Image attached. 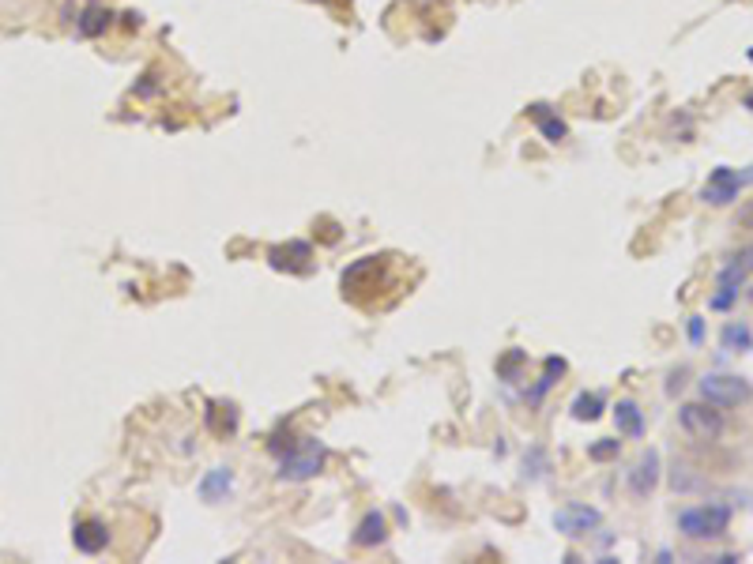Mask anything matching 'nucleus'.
<instances>
[{
	"mask_svg": "<svg viewBox=\"0 0 753 564\" xmlns=\"http://www.w3.org/2000/svg\"><path fill=\"white\" fill-rule=\"evenodd\" d=\"M208 429L219 433V437H230V433L238 429V410H234V406H219V403H211V406H208Z\"/></svg>",
	"mask_w": 753,
	"mask_h": 564,
	"instance_id": "a211bd4d",
	"label": "nucleus"
},
{
	"mask_svg": "<svg viewBox=\"0 0 753 564\" xmlns=\"http://www.w3.org/2000/svg\"><path fill=\"white\" fill-rule=\"evenodd\" d=\"M614 422H618V433H621V437H633V441L644 437V414H641V406H637L633 399H618V406H614Z\"/></svg>",
	"mask_w": 753,
	"mask_h": 564,
	"instance_id": "4468645a",
	"label": "nucleus"
},
{
	"mask_svg": "<svg viewBox=\"0 0 753 564\" xmlns=\"http://www.w3.org/2000/svg\"><path fill=\"white\" fill-rule=\"evenodd\" d=\"M72 546L80 549V553H87V557H94V553H103L106 546H110V527L103 523V520H75V527H72Z\"/></svg>",
	"mask_w": 753,
	"mask_h": 564,
	"instance_id": "6e6552de",
	"label": "nucleus"
},
{
	"mask_svg": "<svg viewBox=\"0 0 753 564\" xmlns=\"http://www.w3.org/2000/svg\"><path fill=\"white\" fill-rule=\"evenodd\" d=\"M113 27V12L106 5H87L75 15V34L80 38H103Z\"/></svg>",
	"mask_w": 753,
	"mask_h": 564,
	"instance_id": "9d476101",
	"label": "nucleus"
},
{
	"mask_svg": "<svg viewBox=\"0 0 753 564\" xmlns=\"http://www.w3.org/2000/svg\"><path fill=\"white\" fill-rule=\"evenodd\" d=\"M670 485H674V493H693V490H700V485H705V478H697L693 467L678 463V467L670 471Z\"/></svg>",
	"mask_w": 753,
	"mask_h": 564,
	"instance_id": "6ab92c4d",
	"label": "nucleus"
},
{
	"mask_svg": "<svg viewBox=\"0 0 753 564\" xmlns=\"http://www.w3.org/2000/svg\"><path fill=\"white\" fill-rule=\"evenodd\" d=\"M121 19H124V31H140V23H143V15H140V12H124Z\"/></svg>",
	"mask_w": 753,
	"mask_h": 564,
	"instance_id": "cd10ccee",
	"label": "nucleus"
},
{
	"mask_svg": "<svg viewBox=\"0 0 753 564\" xmlns=\"http://www.w3.org/2000/svg\"><path fill=\"white\" fill-rule=\"evenodd\" d=\"M618 452H621V441H618V437H602V441H595V444L588 448V455L595 459V463H607V459H618Z\"/></svg>",
	"mask_w": 753,
	"mask_h": 564,
	"instance_id": "5701e85b",
	"label": "nucleus"
},
{
	"mask_svg": "<svg viewBox=\"0 0 753 564\" xmlns=\"http://www.w3.org/2000/svg\"><path fill=\"white\" fill-rule=\"evenodd\" d=\"M678 425H682L693 441H716L723 433V414L712 403H682L678 406Z\"/></svg>",
	"mask_w": 753,
	"mask_h": 564,
	"instance_id": "20e7f679",
	"label": "nucleus"
},
{
	"mask_svg": "<svg viewBox=\"0 0 753 564\" xmlns=\"http://www.w3.org/2000/svg\"><path fill=\"white\" fill-rule=\"evenodd\" d=\"M735 260H742V264H746V267L753 271V245H746V248H742V252L735 256Z\"/></svg>",
	"mask_w": 753,
	"mask_h": 564,
	"instance_id": "c85d7f7f",
	"label": "nucleus"
},
{
	"mask_svg": "<svg viewBox=\"0 0 753 564\" xmlns=\"http://www.w3.org/2000/svg\"><path fill=\"white\" fill-rule=\"evenodd\" d=\"M324 463H328V448L317 444L313 437H306L279 459V471L275 474H279V481H309L324 471Z\"/></svg>",
	"mask_w": 753,
	"mask_h": 564,
	"instance_id": "f03ea898",
	"label": "nucleus"
},
{
	"mask_svg": "<svg viewBox=\"0 0 753 564\" xmlns=\"http://www.w3.org/2000/svg\"><path fill=\"white\" fill-rule=\"evenodd\" d=\"M746 275H749V267H746L742 260H731V264H727V267L719 271V278H716V282H719L723 290H738L742 282H746Z\"/></svg>",
	"mask_w": 753,
	"mask_h": 564,
	"instance_id": "412c9836",
	"label": "nucleus"
},
{
	"mask_svg": "<svg viewBox=\"0 0 753 564\" xmlns=\"http://www.w3.org/2000/svg\"><path fill=\"white\" fill-rule=\"evenodd\" d=\"M151 94H159V80H155V72H147L143 80L136 83V98H151Z\"/></svg>",
	"mask_w": 753,
	"mask_h": 564,
	"instance_id": "393cba45",
	"label": "nucleus"
},
{
	"mask_svg": "<svg viewBox=\"0 0 753 564\" xmlns=\"http://www.w3.org/2000/svg\"><path fill=\"white\" fill-rule=\"evenodd\" d=\"M200 497H204L208 504H215V501H226V493L234 490V471L230 467H211L204 478H200Z\"/></svg>",
	"mask_w": 753,
	"mask_h": 564,
	"instance_id": "f8f14e48",
	"label": "nucleus"
},
{
	"mask_svg": "<svg viewBox=\"0 0 753 564\" xmlns=\"http://www.w3.org/2000/svg\"><path fill=\"white\" fill-rule=\"evenodd\" d=\"M719 346L727 350V354H746V350H753V335H749V327L742 324V320H731L723 331H719Z\"/></svg>",
	"mask_w": 753,
	"mask_h": 564,
	"instance_id": "f3484780",
	"label": "nucleus"
},
{
	"mask_svg": "<svg viewBox=\"0 0 753 564\" xmlns=\"http://www.w3.org/2000/svg\"><path fill=\"white\" fill-rule=\"evenodd\" d=\"M388 538V520L381 516V511H366V516L358 520V527H355V534H350V542H355L358 549H376Z\"/></svg>",
	"mask_w": 753,
	"mask_h": 564,
	"instance_id": "1a4fd4ad",
	"label": "nucleus"
},
{
	"mask_svg": "<svg viewBox=\"0 0 753 564\" xmlns=\"http://www.w3.org/2000/svg\"><path fill=\"white\" fill-rule=\"evenodd\" d=\"M686 335H689V343L697 346L700 339H705V320H700V316H689V320H686Z\"/></svg>",
	"mask_w": 753,
	"mask_h": 564,
	"instance_id": "a878e982",
	"label": "nucleus"
},
{
	"mask_svg": "<svg viewBox=\"0 0 753 564\" xmlns=\"http://www.w3.org/2000/svg\"><path fill=\"white\" fill-rule=\"evenodd\" d=\"M742 106H746V110H749V113H753V91H749V94H746V98H742Z\"/></svg>",
	"mask_w": 753,
	"mask_h": 564,
	"instance_id": "c756f323",
	"label": "nucleus"
},
{
	"mask_svg": "<svg viewBox=\"0 0 753 564\" xmlns=\"http://www.w3.org/2000/svg\"><path fill=\"white\" fill-rule=\"evenodd\" d=\"M682 384H686V369L670 373V380H667V395H678V392H682Z\"/></svg>",
	"mask_w": 753,
	"mask_h": 564,
	"instance_id": "bb28decb",
	"label": "nucleus"
},
{
	"mask_svg": "<svg viewBox=\"0 0 753 564\" xmlns=\"http://www.w3.org/2000/svg\"><path fill=\"white\" fill-rule=\"evenodd\" d=\"M697 392L712 406H738V403H749V395H753L749 380H742L735 373H705L697 380Z\"/></svg>",
	"mask_w": 753,
	"mask_h": 564,
	"instance_id": "7ed1b4c3",
	"label": "nucleus"
},
{
	"mask_svg": "<svg viewBox=\"0 0 753 564\" xmlns=\"http://www.w3.org/2000/svg\"><path fill=\"white\" fill-rule=\"evenodd\" d=\"M660 474H663V459H660L656 448H648V452L637 459V463H633V471L625 474V481H630V493H633L637 501H648L651 493H656Z\"/></svg>",
	"mask_w": 753,
	"mask_h": 564,
	"instance_id": "423d86ee",
	"label": "nucleus"
},
{
	"mask_svg": "<svg viewBox=\"0 0 753 564\" xmlns=\"http://www.w3.org/2000/svg\"><path fill=\"white\" fill-rule=\"evenodd\" d=\"M523 362H527V354H523V350H509V354H505V357H501V362H497V376L505 380V384H513V380L520 376Z\"/></svg>",
	"mask_w": 753,
	"mask_h": 564,
	"instance_id": "aec40b11",
	"label": "nucleus"
},
{
	"mask_svg": "<svg viewBox=\"0 0 753 564\" xmlns=\"http://www.w3.org/2000/svg\"><path fill=\"white\" fill-rule=\"evenodd\" d=\"M599 527H602V511L592 508V504H565V508L554 511V530L572 538V542L592 534V530H599Z\"/></svg>",
	"mask_w": 753,
	"mask_h": 564,
	"instance_id": "39448f33",
	"label": "nucleus"
},
{
	"mask_svg": "<svg viewBox=\"0 0 753 564\" xmlns=\"http://www.w3.org/2000/svg\"><path fill=\"white\" fill-rule=\"evenodd\" d=\"M602 406H607L602 392H581V395L569 403V410H572L576 422H599L602 418Z\"/></svg>",
	"mask_w": 753,
	"mask_h": 564,
	"instance_id": "dca6fc26",
	"label": "nucleus"
},
{
	"mask_svg": "<svg viewBox=\"0 0 753 564\" xmlns=\"http://www.w3.org/2000/svg\"><path fill=\"white\" fill-rule=\"evenodd\" d=\"M727 527H731V508L727 504H693L678 511V530L693 542H712V538H723Z\"/></svg>",
	"mask_w": 753,
	"mask_h": 564,
	"instance_id": "f257e3e1",
	"label": "nucleus"
},
{
	"mask_svg": "<svg viewBox=\"0 0 753 564\" xmlns=\"http://www.w3.org/2000/svg\"><path fill=\"white\" fill-rule=\"evenodd\" d=\"M546 471H550L546 452H543V448H527V455H523V474H527V478H543Z\"/></svg>",
	"mask_w": 753,
	"mask_h": 564,
	"instance_id": "4be33fe9",
	"label": "nucleus"
},
{
	"mask_svg": "<svg viewBox=\"0 0 753 564\" xmlns=\"http://www.w3.org/2000/svg\"><path fill=\"white\" fill-rule=\"evenodd\" d=\"M735 297H738V290H723V287H719V294H716V297L709 301V309H716V313H723V309H731V305H735Z\"/></svg>",
	"mask_w": 753,
	"mask_h": 564,
	"instance_id": "b1692460",
	"label": "nucleus"
},
{
	"mask_svg": "<svg viewBox=\"0 0 753 564\" xmlns=\"http://www.w3.org/2000/svg\"><path fill=\"white\" fill-rule=\"evenodd\" d=\"M527 117H535L539 124V132L546 143H565L569 140V124L558 117V113H550L546 102H535V106H527Z\"/></svg>",
	"mask_w": 753,
	"mask_h": 564,
	"instance_id": "9b49d317",
	"label": "nucleus"
},
{
	"mask_svg": "<svg viewBox=\"0 0 753 564\" xmlns=\"http://www.w3.org/2000/svg\"><path fill=\"white\" fill-rule=\"evenodd\" d=\"M742 189H746V185H742L738 170H731V166H716V170L709 173V185L700 189V199L712 203V208H727V203H735V199H738Z\"/></svg>",
	"mask_w": 753,
	"mask_h": 564,
	"instance_id": "0eeeda50",
	"label": "nucleus"
},
{
	"mask_svg": "<svg viewBox=\"0 0 753 564\" xmlns=\"http://www.w3.org/2000/svg\"><path fill=\"white\" fill-rule=\"evenodd\" d=\"M558 376H565V357H546V362H543V376H539L535 388H527V392H523V403H527V406H539V403L546 399V392L558 384Z\"/></svg>",
	"mask_w": 753,
	"mask_h": 564,
	"instance_id": "ddd939ff",
	"label": "nucleus"
},
{
	"mask_svg": "<svg viewBox=\"0 0 753 564\" xmlns=\"http://www.w3.org/2000/svg\"><path fill=\"white\" fill-rule=\"evenodd\" d=\"M313 260V248L306 241H290L287 248H271V264L275 267H290V271H306V264Z\"/></svg>",
	"mask_w": 753,
	"mask_h": 564,
	"instance_id": "2eb2a0df",
	"label": "nucleus"
}]
</instances>
